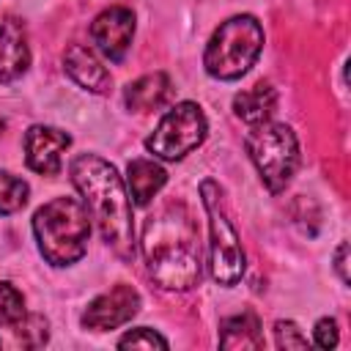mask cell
Here are the masks:
<instances>
[{"label": "cell", "instance_id": "8", "mask_svg": "<svg viewBox=\"0 0 351 351\" xmlns=\"http://www.w3.org/2000/svg\"><path fill=\"white\" fill-rule=\"evenodd\" d=\"M137 310H140V293L132 285L118 282L115 288L104 291L101 296H96L88 304V310L82 313V326L96 329V332L118 329L126 321H132L137 315Z\"/></svg>", "mask_w": 351, "mask_h": 351}, {"label": "cell", "instance_id": "13", "mask_svg": "<svg viewBox=\"0 0 351 351\" xmlns=\"http://www.w3.org/2000/svg\"><path fill=\"white\" fill-rule=\"evenodd\" d=\"M170 96H173V85H170V77L162 71L145 74V77L129 82L123 90V101L134 112H151V110L167 104Z\"/></svg>", "mask_w": 351, "mask_h": 351}, {"label": "cell", "instance_id": "11", "mask_svg": "<svg viewBox=\"0 0 351 351\" xmlns=\"http://www.w3.org/2000/svg\"><path fill=\"white\" fill-rule=\"evenodd\" d=\"M30 66V47L22 19L3 14L0 16V82L22 77Z\"/></svg>", "mask_w": 351, "mask_h": 351}, {"label": "cell", "instance_id": "21", "mask_svg": "<svg viewBox=\"0 0 351 351\" xmlns=\"http://www.w3.org/2000/svg\"><path fill=\"white\" fill-rule=\"evenodd\" d=\"M274 346L277 348H307V337L299 332L293 321H277L274 324Z\"/></svg>", "mask_w": 351, "mask_h": 351}, {"label": "cell", "instance_id": "2", "mask_svg": "<svg viewBox=\"0 0 351 351\" xmlns=\"http://www.w3.org/2000/svg\"><path fill=\"white\" fill-rule=\"evenodd\" d=\"M71 181L82 195L85 208L96 219L101 239L115 250L118 258L134 261L132 203L118 170L96 154H80L71 162Z\"/></svg>", "mask_w": 351, "mask_h": 351}, {"label": "cell", "instance_id": "23", "mask_svg": "<svg viewBox=\"0 0 351 351\" xmlns=\"http://www.w3.org/2000/svg\"><path fill=\"white\" fill-rule=\"evenodd\" d=\"M335 269H337L340 280L348 282V244H346V241H343V244L337 247V252H335Z\"/></svg>", "mask_w": 351, "mask_h": 351}, {"label": "cell", "instance_id": "9", "mask_svg": "<svg viewBox=\"0 0 351 351\" xmlns=\"http://www.w3.org/2000/svg\"><path fill=\"white\" fill-rule=\"evenodd\" d=\"M134 36V14L123 5H112L101 11L90 25V38L101 55L110 60H121Z\"/></svg>", "mask_w": 351, "mask_h": 351}, {"label": "cell", "instance_id": "19", "mask_svg": "<svg viewBox=\"0 0 351 351\" xmlns=\"http://www.w3.org/2000/svg\"><path fill=\"white\" fill-rule=\"evenodd\" d=\"M25 315V299L11 282H0V326H14Z\"/></svg>", "mask_w": 351, "mask_h": 351}, {"label": "cell", "instance_id": "1", "mask_svg": "<svg viewBox=\"0 0 351 351\" xmlns=\"http://www.w3.org/2000/svg\"><path fill=\"white\" fill-rule=\"evenodd\" d=\"M143 258L154 282L165 291H189L200 280V241L181 203L165 206L145 222Z\"/></svg>", "mask_w": 351, "mask_h": 351}, {"label": "cell", "instance_id": "17", "mask_svg": "<svg viewBox=\"0 0 351 351\" xmlns=\"http://www.w3.org/2000/svg\"><path fill=\"white\" fill-rule=\"evenodd\" d=\"M30 186L8 170H0V214H14L27 203Z\"/></svg>", "mask_w": 351, "mask_h": 351}, {"label": "cell", "instance_id": "18", "mask_svg": "<svg viewBox=\"0 0 351 351\" xmlns=\"http://www.w3.org/2000/svg\"><path fill=\"white\" fill-rule=\"evenodd\" d=\"M16 337L22 346L27 348H41L49 337V329H47V321L41 315H22L16 321Z\"/></svg>", "mask_w": 351, "mask_h": 351}, {"label": "cell", "instance_id": "15", "mask_svg": "<svg viewBox=\"0 0 351 351\" xmlns=\"http://www.w3.org/2000/svg\"><path fill=\"white\" fill-rule=\"evenodd\" d=\"M126 181H129V192L132 200L137 206H145L167 181V173L162 165H156L154 159H132L126 167Z\"/></svg>", "mask_w": 351, "mask_h": 351}, {"label": "cell", "instance_id": "20", "mask_svg": "<svg viewBox=\"0 0 351 351\" xmlns=\"http://www.w3.org/2000/svg\"><path fill=\"white\" fill-rule=\"evenodd\" d=\"M118 348H167V340L148 326H137L118 340Z\"/></svg>", "mask_w": 351, "mask_h": 351}, {"label": "cell", "instance_id": "24", "mask_svg": "<svg viewBox=\"0 0 351 351\" xmlns=\"http://www.w3.org/2000/svg\"><path fill=\"white\" fill-rule=\"evenodd\" d=\"M3 129H5V123H3V121H0V134H3Z\"/></svg>", "mask_w": 351, "mask_h": 351}, {"label": "cell", "instance_id": "22", "mask_svg": "<svg viewBox=\"0 0 351 351\" xmlns=\"http://www.w3.org/2000/svg\"><path fill=\"white\" fill-rule=\"evenodd\" d=\"M315 335V346L318 348H335L337 346V324L332 318H321L313 329Z\"/></svg>", "mask_w": 351, "mask_h": 351}, {"label": "cell", "instance_id": "7", "mask_svg": "<svg viewBox=\"0 0 351 351\" xmlns=\"http://www.w3.org/2000/svg\"><path fill=\"white\" fill-rule=\"evenodd\" d=\"M206 132L208 123L203 110L195 101H181L162 115L154 134L145 140V148L159 159L176 162L184 159L189 151H195L206 140Z\"/></svg>", "mask_w": 351, "mask_h": 351}, {"label": "cell", "instance_id": "5", "mask_svg": "<svg viewBox=\"0 0 351 351\" xmlns=\"http://www.w3.org/2000/svg\"><path fill=\"white\" fill-rule=\"evenodd\" d=\"M244 148L269 192H282L299 167V143L291 126L263 121L247 134Z\"/></svg>", "mask_w": 351, "mask_h": 351}, {"label": "cell", "instance_id": "10", "mask_svg": "<svg viewBox=\"0 0 351 351\" xmlns=\"http://www.w3.org/2000/svg\"><path fill=\"white\" fill-rule=\"evenodd\" d=\"M71 145V137L55 126H30L25 134V159L27 167L41 176H55L60 170L63 151Z\"/></svg>", "mask_w": 351, "mask_h": 351}, {"label": "cell", "instance_id": "16", "mask_svg": "<svg viewBox=\"0 0 351 351\" xmlns=\"http://www.w3.org/2000/svg\"><path fill=\"white\" fill-rule=\"evenodd\" d=\"M219 348L228 351H239V348H263V335H261V324L252 313H241L233 315L228 321H222L219 326Z\"/></svg>", "mask_w": 351, "mask_h": 351}, {"label": "cell", "instance_id": "6", "mask_svg": "<svg viewBox=\"0 0 351 351\" xmlns=\"http://www.w3.org/2000/svg\"><path fill=\"white\" fill-rule=\"evenodd\" d=\"M200 197H203V208L208 214V266H211V277L219 285H236L244 274V250L239 241L236 228L230 225L225 208H222V195L219 186L206 178L200 184Z\"/></svg>", "mask_w": 351, "mask_h": 351}, {"label": "cell", "instance_id": "4", "mask_svg": "<svg viewBox=\"0 0 351 351\" xmlns=\"http://www.w3.org/2000/svg\"><path fill=\"white\" fill-rule=\"evenodd\" d=\"M263 49V27L255 16L239 14L222 22L206 44L203 66L217 80H239Z\"/></svg>", "mask_w": 351, "mask_h": 351}, {"label": "cell", "instance_id": "3", "mask_svg": "<svg viewBox=\"0 0 351 351\" xmlns=\"http://www.w3.org/2000/svg\"><path fill=\"white\" fill-rule=\"evenodd\" d=\"M33 233L52 266H71L85 255L90 217L77 197H55L33 214Z\"/></svg>", "mask_w": 351, "mask_h": 351}, {"label": "cell", "instance_id": "12", "mask_svg": "<svg viewBox=\"0 0 351 351\" xmlns=\"http://www.w3.org/2000/svg\"><path fill=\"white\" fill-rule=\"evenodd\" d=\"M63 69L66 74L85 90L90 93H104L110 88V71L101 66V60L85 47V44H71L63 55Z\"/></svg>", "mask_w": 351, "mask_h": 351}, {"label": "cell", "instance_id": "14", "mask_svg": "<svg viewBox=\"0 0 351 351\" xmlns=\"http://www.w3.org/2000/svg\"><path fill=\"white\" fill-rule=\"evenodd\" d=\"M274 107H277V90L271 85H266V82H258V85H252V88H247V90H241V93L233 96L236 115L244 123H250V126L269 121V115L274 112Z\"/></svg>", "mask_w": 351, "mask_h": 351}]
</instances>
